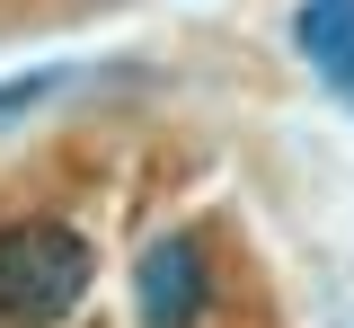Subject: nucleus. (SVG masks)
Instances as JSON below:
<instances>
[{"instance_id":"f257e3e1","label":"nucleus","mask_w":354,"mask_h":328,"mask_svg":"<svg viewBox=\"0 0 354 328\" xmlns=\"http://www.w3.org/2000/svg\"><path fill=\"white\" fill-rule=\"evenodd\" d=\"M88 284H97V257L71 222L36 213L0 231V328H62L88 302Z\"/></svg>"},{"instance_id":"f03ea898","label":"nucleus","mask_w":354,"mask_h":328,"mask_svg":"<svg viewBox=\"0 0 354 328\" xmlns=\"http://www.w3.org/2000/svg\"><path fill=\"white\" fill-rule=\"evenodd\" d=\"M213 311V257L195 231H151L133 257V320L142 328H204Z\"/></svg>"},{"instance_id":"7ed1b4c3","label":"nucleus","mask_w":354,"mask_h":328,"mask_svg":"<svg viewBox=\"0 0 354 328\" xmlns=\"http://www.w3.org/2000/svg\"><path fill=\"white\" fill-rule=\"evenodd\" d=\"M292 45H301V62L354 107V0H301V9H292Z\"/></svg>"},{"instance_id":"20e7f679","label":"nucleus","mask_w":354,"mask_h":328,"mask_svg":"<svg viewBox=\"0 0 354 328\" xmlns=\"http://www.w3.org/2000/svg\"><path fill=\"white\" fill-rule=\"evenodd\" d=\"M62 89H71V62H36V71H9V80H0V134H9V125H27L36 107H53Z\"/></svg>"}]
</instances>
